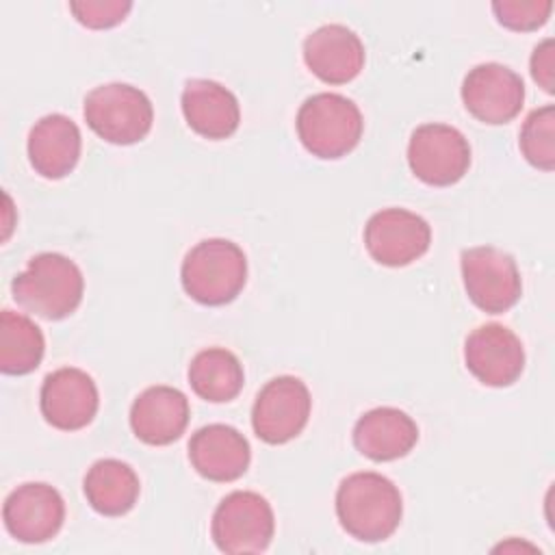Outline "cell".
Wrapping results in <instances>:
<instances>
[{
	"label": "cell",
	"instance_id": "10",
	"mask_svg": "<svg viewBox=\"0 0 555 555\" xmlns=\"http://www.w3.org/2000/svg\"><path fill=\"white\" fill-rule=\"evenodd\" d=\"M429 243V223L405 208H384L364 225V247L384 267H405L418 260Z\"/></svg>",
	"mask_w": 555,
	"mask_h": 555
},
{
	"label": "cell",
	"instance_id": "9",
	"mask_svg": "<svg viewBox=\"0 0 555 555\" xmlns=\"http://www.w3.org/2000/svg\"><path fill=\"white\" fill-rule=\"evenodd\" d=\"M310 408L312 399L308 386L299 377H273L262 386L254 401V434L267 444H284L304 431L310 418Z\"/></svg>",
	"mask_w": 555,
	"mask_h": 555
},
{
	"label": "cell",
	"instance_id": "6",
	"mask_svg": "<svg viewBox=\"0 0 555 555\" xmlns=\"http://www.w3.org/2000/svg\"><path fill=\"white\" fill-rule=\"evenodd\" d=\"M273 531L275 516L269 501L249 490H236L221 499L210 522L217 548L230 555L267 551Z\"/></svg>",
	"mask_w": 555,
	"mask_h": 555
},
{
	"label": "cell",
	"instance_id": "19",
	"mask_svg": "<svg viewBox=\"0 0 555 555\" xmlns=\"http://www.w3.org/2000/svg\"><path fill=\"white\" fill-rule=\"evenodd\" d=\"M418 440V427L399 408L382 405L364 412L353 427L356 449L373 462H392L408 455Z\"/></svg>",
	"mask_w": 555,
	"mask_h": 555
},
{
	"label": "cell",
	"instance_id": "3",
	"mask_svg": "<svg viewBox=\"0 0 555 555\" xmlns=\"http://www.w3.org/2000/svg\"><path fill=\"white\" fill-rule=\"evenodd\" d=\"M184 293L204 306H223L238 297L247 282V258L228 238H204L182 260Z\"/></svg>",
	"mask_w": 555,
	"mask_h": 555
},
{
	"label": "cell",
	"instance_id": "2",
	"mask_svg": "<svg viewBox=\"0 0 555 555\" xmlns=\"http://www.w3.org/2000/svg\"><path fill=\"white\" fill-rule=\"evenodd\" d=\"M13 299L28 312L48 321L69 317L82 301L85 278L74 260L56 251L30 258L11 282Z\"/></svg>",
	"mask_w": 555,
	"mask_h": 555
},
{
	"label": "cell",
	"instance_id": "21",
	"mask_svg": "<svg viewBox=\"0 0 555 555\" xmlns=\"http://www.w3.org/2000/svg\"><path fill=\"white\" fill-rule=\"evenodd\" d=\"M87 503L102 516L128 514L141 492L134 468L121 460H98L82 481Z\"/></svg>",
	"mask_w": 555,
	"mask_h": 555
},
{
	"label": "cell",
	"instance_id": "15",
	"mask_svg": "<svg viewBox=\"0 0 555 555\" xmlns=\"http://www.w3.org/2000/svg\"><path fill=\"white\" fill-rule=\"evenodd\" d=\"M304 61L319 80L345 85L364 67V43L351 28L325 24L306 37Z\"/></svg>",
	"mask_w": 555,
	"mask_h": 555
},
{
	"label": "cell",
	"instance_id": "1",
	"mask_svg": "<svg viewBox=\"0 0 555 555\" xmlns=\"http://www.w3.org/2000/svg\"><path fill=\"white\" fill-rule=\"evenodd\" d=\"M403 514L399 488L379 473H353L336 490V516L340 527L360 542L390 538Z\"/></svg>",
	"mask_w": 555,
	"mask_h": 555
},
{
	"label": "cell",
	"instance_id": "23",
	"mask_svg": "<svg viewBox=\"0 0 555 555\" xmlns=\"http://www.w3.org/2000/svg\"><path fill=\"white\" fill-rule=\"evenodd\" d=\"M46 351L43 332L26 314L2 310L0 314V371L26 375L41 364Z\"/></svg>",
	"mask_w": 555,
	"mask_h": 555
},
{
	"label": "cell",
	"instance_id": "4",
	"mask_svg": "<svg viewBox=\"0 0 555 555\" xmlns=\"http://www.w3.org/2000/svg\"><path fill=\"white\" fill-rule=\"evenodd\" d=\"M362 128L360 108L340 93H314L304 100L297 113L301 145L323 160L347 156L360 143Z\"/></svg>",
	"mask_w": 555,
	"mask_h": 555
},
{
	"label": "cell",
	"instance_id": "13",
	"mask_svg": "<svg viewBox=\"0 0 555 555\" xmlns=\"http://www.w3.org/2000/svg\"><path fill=\"white\" fill-rule=\"evenodd\" d=\"M7 531L26 544L52 540L65 520V503L56 488L41 481L17 486L2 507Z\"/></svg>",
	"mask_w": 555,
	"mask_h": 555
},
{
	"label": "cell",
	"instance_id": "16",
	"mask_svg": "<svg viewBox=\"0 0 555 555\" xmlns=\"http://www.w3.org/2000/svg\"><path fill=\"white\" fill-rule=\"evenodd\" d=\"M189 460L208 481L228 483L245 475L251 449L247 438L223 423L199 427L189 440Z\"/></svg>",
	"mask_w": 555,
	"mask_h": 555
},
{
	"label": "cell",
	"instance_id": "7",
	"mask_svg": "<svg viewBox=\"0 0 555 555\" xmlns=\"http://www.w3.org/2000/svg\"><path fill=\"white\" fill-rule=\"evenodd\" d=\"M462 280L468 299L488 314L507 312L522 293L516 260L492 245L462 251Z\"/></svg>",
	"mask_w": 555,
	"mask_h": 555
},
{
	"label": "cell",
	"instance_id": "11",
	"mask_svg": "<svg viewBox=\"0 0 555 555\" xmlns=\"http://www.w3.org/2000/svg\"><path fill=\"white\" fill-rule=\"evenodd\" d=\"M462 102L475 119L501 126L520 113L525 102V82L507 65L481 63L464 76Z\"/></svg>",
	"mask_w": 555,
	"mask_h": 555
},
{
	"label": "cell",
	"instance_id": "27",
	"mask_svg": "<svg viewBox=\"0 0 555 555\" xmlns=\"http://www.w3.org/2000/svg\"><path fill=\"white\" fill-rule=\"evenodd\" d=\"M553 69H555V50H553V39H544L531 54V76L533 80L546 91H555L553 82Z\"/></svg>",
	"mask_w": 555,
	"mask_h": 555
},
{
	"label": "cell",
	"instance_id": "24",
	"mask_svg": "<svg viewBox=\"0 0 555 555\" xmlns=\"http://www.w3.org/2000/svg\"><path fill=\"white\" fill-rule=\"evenodd\" d=\"M518 145L529 165L542 171L555 169V106L546 104L527 115Z\"/></svg>",
	"mask_w": 555,
	"mask_h": 555
},
{
	"label": "cell",
	"instance_id": "14",
	"mask_svg": "<svg viewBox=\"0 0 555 555\" xmlns=\"http://www.w3.org/2000/svg\"><path fill=\"white\" fill-rule=\"evenodd\" d=\"M100 395L98 386L85 371L63 366L50 373L39 392V408L43 418L61 429L76 431L87 427L98 414Z\"/></svg>",
	"mask_w": 555,
	"mask_h": 555
},
{
	"label": "cell",
	"instance_id": "8",
	"mask_svg": "<svg viewBox=\"0 0 555 555\" xmlns=\"http://www.w3.org/2000/svg\"><path fill=\"white\" fill-rule=\"evenodd\" d=\"M408 165L412 173L429 186H451L470 167V145L466 137L449 124H423L408 143Z\"/></svg>",
	"mask_w": 555,
	"mask_h": 555
},
{
	"label": "cell",
	"instance_id": "18",
	"mask_svg": "<svg viewBox=\"0 0 555 555\" xmlns=\"http://www.w3.org/2000/svg\"><path fill=\"white\" fill-rule=\"evenodd\" d=\"M180 104L189 128L210 141L232 137L241 124L236 95L215 80H189L184 85Z\"/></svg>",
	"mask_w": 555,
	"mask_h": 555
},
{
	"label": "cell",
	"instance_id": "26",
	"mask_svg": "<svg viewBox=\"0 0 555 555\" xmlns=\"http://www.w3.org/2000/svg\"><path fill=\"white\" fill-rule=\"evenodd\" d=\"M132 2H119V0H82V2H69V11L74 17L93 30L117 26L126 20L130 13Z\"/></svg>",
	"mask_w": 555,
	"mask_h": 555
},
{
	"label": "cell",
	"instance_id": "20",
	"mask_svg": "<svg viewBox=\"0 0 555 555\" xmlns=\"http://www.w3.org/2000/svg\"><path fill=\"white\" fill-rule=\"evenodd\" d=\"M80 147L78 126L61 113L41 117L28 134V160L48 180H61L72 173L78 165Z\"/></svg>",
	"mask_w": 555,
	"mask_h": 555
},
{
	"label": "cell",
	"instance_id": "5",
	"mask_svg": "<svg viewBox=\"0 0 555 555\" xmlns=\"http://www.w3.org/2000/svg\"><path fill=\"white\" fill-rule=\"evenodd\" d=\"M85 121L104 141L132 145L147 137L154 121L150 98L132 85L108 82L85 98Z\"/></svg>",
	"mask_w": 555,
	"mask_h": 555
},
{
	"label": "cell",
	"instance_id": "22",
	"mask_svg": "<svg viewBox=\"0 0 555 555\" xmlns=\"http://www.w3.org/2000/svg\"><path fill=\"white\" fill-rule=\"evenodd\" d=\"M189 384L193 392L204 401H232L245 384L243 364L232 351L223 347H208L191 360Z\"/></svg>",
	"mask_w": 555,
	"mask_h": 555
},
{
	"label": "cell",
	"instance_id": "12",
	"mask_svg": "<svg viewBox=\"0 0 555 555\" xmlns=\"http://www.w3.org/2000/svg\"><path fill=\"white\" fill-rule=\"evenodd\" d=\"M464 362L475 379L492 388L512 386L525 369L520 338L501 323L473 330L464 343Z\"/></svg>",
	"mask_w": 555,
	"mask_h": 555
},
{
	"label": "cell",
	"instance_id": "25",
	"mask_svg": "<svg viewBox=\"0 0 555 555\" xmlns=\"http://www.w3.org/2000/svg\"><path fill=\"white\" fill-rule=\"evenodd\" d=\"M553 11L551 0H496L492 2V13L496 22L516 33H529L542 28Z\"/></svg>",
	"mask_w": 555,
	"mask_h": 555
},
{
	"label": "cell",
	"instance_id": "17",
	"mask_svg": "<svg viewBox=\"0 0 555 555\" xmlns=\"http://www.w3.org/2000/svg\"><path fill=\"white\" fill-rule=\"evenodd\" d=\"M189 416L191 410L184 392L171 386H150L130 408V427L141 442L165 447L184 434Z\"/></svg>",
	"mask_w": 555,
	"mask_h": 555
}]
</instances>
